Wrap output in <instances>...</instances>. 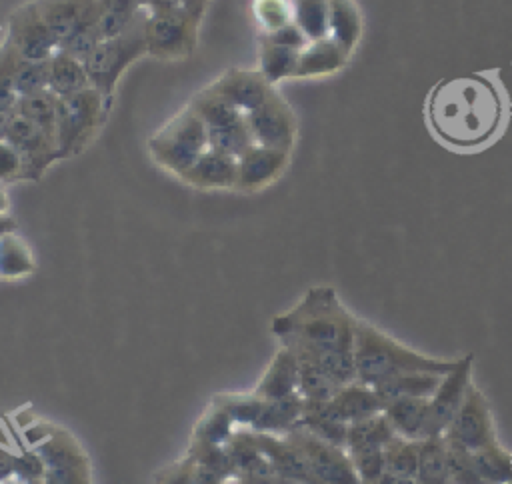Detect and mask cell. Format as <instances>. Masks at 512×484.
Segmentation results:
<instances>
[{
  "instance_id": "8fae6325",
  "label": "cell",
  "mask_w": 512,
  "mask_h": 484,
  "mask_svg": "<svg viewBox=\"0 0 512 484\" xmlns=\"http://www.w3.org/2000/svg\"><path fill=\"white\" fill-rule=\"evenodd\" d=\"M286 436L304 454L316 484H362L346 448L314 436L300 424Z\"/></svg>"
},
{
  "instance_id": "ac0fdd59",
  "label": "cell",
  "mask_w": 512,
  "mask_h": 484,
  "mask_svg": "<svg viewBox=\"0 0 512 484\" xmlns=\"http://www.w3.org/2000/svg\"><path fill=\"white\" fill-rule=\"evenodd\" d=\"M208 88L226 98L244 114L260 106L274 90V86L260 74V70L246 68H228Z\"/></svg>"
},
{
  "instance_id": "ab89813d",
  "label": "cell",
  "mask_w": 512,
  "mask_h": 484,
  "mask_svg": "<svg viewBox=\"0 0 512 484\" xmlns=\"http://www.w3.org/2000/svg\"><path fill=\"white\" fill-rule=\"evenodd\" d=\"M420 442L418 440H406V438H400V436L390 440L384 448V474L402 476V478H416Z\"/></svg>"
},
{
  "instance_id": "5bb4252c",
  "label": "cell",
  "mask_w": 512,
  "mask_h": 484,
  "mask_svg": "<svg viewBox=\"0 0 512 484\" xmlns=\"http://www.w3.org/2000/svg\"><path fill=\"white\" fill-rule=\"evenodd\" d=\"M6 40L28 62L50 60L58 52V40L38 14L34 0L22 4L8 16Z\"/></svg>"
},
{
  "instance_id": "44dd1931",
  "label": "cell",
  "mask_w": 512,
  "mask_h": 484,
  "mask_svg": "<svg viewBox=\"0 0 512 484\" xmlns=\"http://www.w3.org/2000/svg\"><path fill=\"white\" fill-rule=\"evenodd\" d=\"M236 174V158L206 148L178 178L198 190H228L236 188Z\"/></svg>"
},
{
  "instance_id": "d4e9b609",
  "label": "cell",
  "mask_w": 512,
  "mask_h": 484,
  "mask_svg": "<svg viewBox=\"0 0 512 484\" xmlns=\"http://www.w3.org/2000/svg\"><path fill=\"white\" fill-rule=\"evenodd\" d=\"M386 418L394 432L406 440L428 438V398L420 396H398L386 402Z\"/></svg>"
},
{
  "instance_id": "ba28073f",
  "label": "cell",
  "mask_w": 512,
  "mask_h": 484,
  "mask_svg": "<svg viewBox=\"0 0 512 484\" xmlns=\"http://www.w3.org/2000/svg\"><path fill=\"white\" fill-rule=\"evenodd\" d=\"M398 434L384 412L348 424L344 448L362 480L368 484L384 474V448Z\"/></svg>"
},
{
  "instance_id": "cb8c5ba5",
  "label": "cell",
  "mask_w": 512,
  "mask_h": 484,
  "mask_svg": "<svg viewBox=\"0 0 512 484\" xmlns=\"http://www.w3.org/2000/svg\"><path fill=\"white\" fill-rule=\"evenodd\" d=\"M298 372H300L298 356L288 346L280 344V348L274 352L272 360L268 362L264 374L256 382L254 392L264 400L298 394Z\"/></svg>"
},
{
  "instance_id": "5b68a950",
  "label": "cell",
  "mask_w": 512,
  "mask_h": 484,
  "mask_svg": "<svg viewBox=\"0 0 512 484\" xmlns=\"http://www.w3.org/2000/svg\"><path fill=\"white\" fill-rule=\"evenodd\" d=\"M206 148L208 128L188 104L148 140L152 160L174 176H180Z\"/></svg>"
},
{
  "instance_id": "484cf974",
  "label": "cell",
  "mask_w": 512,
  "mask_h": 484,
  "mask_svg": "<svg viewBox=\"0 0 512 484\" xmlns=\"http://www.w3.org/2000/svg\"><path fill=\"white\" fill-rule=\"evenodd\" d=\"M348 60H350V54L330 36L322 40H314L300 52L294 78L328 76L338 72Z\"/></svg>"
},
{
  "instance_id": "7c38bea8",
  "label": "cell",
  "mask_w": 512,
  "mask_h": 484,
  "mask_svg": "<svg viewBox=\"0 0 512 484\" xmlns=\"http://www.w3.org/2000/svg\"><path fill=\"white\" fill-rule=\"evenodd\" d=\"M246 122L256 144L292 152L298 134V120L276 88L260 106L246 114Z\"/></svg>"
},
{
  "instance_id": "3957f363",
  "label": "cell",
  "mask_w": 512,
  "mask_h": 484,
  "mask_svg": "<svg viewBox=\"0 0 512 484\" xmlns=\"http://www.w3.org/2000/svg\"><path fill=\"white\" fill-rule=\"evenodd\" d=\"M352 356L356 380L372 388L412 372L444 376L458 362V358H438L418 352L362 318L356 324Z\"/></svg>"
},
{
  "instance_id": "7402d4cb",
  "label": "cell",
  "mask_w": 512,
  "mask_h": 484,
  "mask_svg": "<svg viewBox=\"0 0 512 484\" xmlns=\"http://www.w3.org/2000/svg\"><path fill=\"white\" fill-rule=\"evenodd\" d=\"M38 14L58 40H66L78 26L100 12V0H34Z\"/></svg>"
},
{
  "instance_id": "816d5d0a",
  "label": "cell",
  "mask_w": 512,
  "mask_h": 484,
  "mask_svg": "<svg viewBox=\"0 0 512 484\" xmlns=\"http://www.w3.org/2000/svg\"><path fill=\"white\" fill-rule=\"evenodd\" d=\"M140 4L146 12H162V10H172L182 6L180 0H140Z\"/></svg>"
},
{
  "instance_id": "b9f144b4",
  "label": "cell",
  "mask_w": 512,
  "mask_h": 484,
  "mask_svg": "<svg viewBox=\"0 0 512 484\" xmlns=\"http://www.w3.org/2000/svg\"><path fill=\"white\" fill-rule=\"evenodd\" d=\"M56 106L58 96H54L50 90H44L30 96H18L14 104V114L28 118L56 134Z\"/></svg>"
},
{
  "instance_id": "f5cc1de1",
  "label": "cell",
  "mask_w": 512,
  "mask_h": 484,
  "mask_svg": "<svg viewBox=\"0 0 512 484\" xmlns=\"http://www.w3.org/2000/svg\"><path fill=\"white\" fill-rule=\"evenodd\" d=\"M368 484H418L416 478H402V476H392V474H382L376 480Z\"/></svg>"
},
{
  "instance_id": "4316f807",
  "label": "cell",
  "mask_w": 512,
  "mask_h": 484,
  "mask_svg": "<svg viewBox=\"0 0 512 484\" xmlns=\"http://www.w3.org/2000/svg\"><path fill=\"white\" fill-rule=\"evenodd\" d=\"M302 410H304V400L300 394L264 400L260 416L252 426V430L266 432V434H288L292 428L300 424Z\"/></svg>"
},
{
  "instance_id": "83f0119b",
  "label": "cell",
  "mask_w": 512,
  "mask_h": 484,
  "mask_svg": "<svg viewBox=\"0 0 512 484\" xmlns=\"http://www.w3.org/2000/svg\"><path fill=\"white\" fill-rule=\"evenodd\" d=\"M90 86L84 62L78 58H72L68 54L56 52L50 58V80H48V90L62 98V96H72L76 92H82Z\"/></svg>"
},
{
  "instance_id": "e0dca14e",
  "label": "cell",
  "mask_w": 512,
  "mask_h": 484,
  "mask_svg": "<svg viewBox=\"0 0 512 484\" xmlns=\"http://www.w3.org/2000/svg\"><path fill=\"white\" fill-rule=\"evenodd\" d=\"M290 152L254 144L240 158H236L238 174L236 188L240 192H258L274 184L286 170Z\"/></svg>"
},
{
  "instance_id": "d6a6232c",
  "label": "cell",
  "mask_w": 512,
  "mask_h": 484,
  "mask_svg": "<svg viewBox=\"0 0 512 484\" xmlns=\"http://www.w3.org/2000/svg\"><path fill=\"white\" fill-rule=\"evenodd\" d=\"M36 270L34 254L28 242L10 232L0 238V280H18Z\"/></svg>"
},
{
  "instance_id": "ffe728a7",
  "label": "cell",
  "mask_w": 512,
  "mask_h": 484,
  "mask_svg": "<svg viewBox=\"0 0 512 484\" xmlns=\"http://www.w3.org/2000/svg\"><path fill=\"white\" fill-rule=\"evenodd\" d=\"M252 436L258 444V448L264 452V456L274 466L276 474L284 482L316 484L304 454L298 450V446L286 434H266V432L252 430Z\"/></svg>"
},
{
  "instance_id": "1f68e13d",
  "label": "cell",
  "mask_w": 512,
  "mask_h": 484,
  "mask_svg": "<svg viewBox=\"0 0 512 484\" xmlns=\"http://www.w3.org/2000/svg\"><path fill=\"white\" fill-rule=\"evenodd\" d=\"M188 106L200 116L206 128H222L246 118L244 112H240L236 106H232L226 98H222L208 86L196 92L188 102Z\"/></svg>"
},
{
  "instance_id": "603a6c76",
  "label": "cell",
  "mask_w": 512,
  "mask_h": 484,
  "mask_svg": "<svg viewBox=\"0 0 512 484\" xmlns=\"http://www.w3.org/2000/svg\"><path fill=\"white\" fill-rule=\"evenodd\" d=\"M330 412L344 424L372 418L386 408V400L372 388L358 380L344 384L330 400H326Z\"/></svg>"
},
{
  "instance_id": "836d02e7",
  "label": "cell",
  "mask_w": 512,
  "mask_h": 484,
  "mask_svg": "<svg viewBox=\"0 0 512 484\" xmlns=\"http://www.w3.org/2000/svg\"><path fill=\"white\" fill-rule=\"evenodd\" d=\"M300 426H304L308 432H312L314 436L332 442L336 446L344 448L346 442V432H348V424H344L342 420H338L326 402H310L304 400V410H302V420Z\"/></svg>"
},
{
  "instance_id": "7bdbcfd3",
  "label": "cell",
  "mask_w": 512,
  "mask_h": 484,
  "mask_svg": "<svg viewBox=\"0 0 512 484\" xmlns=\"http://www.w3.org/2000/svg\"><path fill=\"white\" fill-rule=\"evenodd\" d=\"M142 10L140 0H100V28L104 38L122 34Z\"/></svg>"
},
{
  "instance_id": "9f6ffc18",
  "label": "cell",
  "mask_w": 512,
  "mask_h": 484,
  "mask_svg": "<svg viewBox=\"0 0 512 484\" xmlns=\"http://www.w3.org/2000/svg\"><path fill=\"white\" fill-rule=\"evenodd\" d=\"M0 484H24V482L18 480V478H14V476H8V478H2Z\"/></svg>"
},
{
  "instance_id": "11a10c76",
  "label": "cell",
  "mask_w": 512,
  "mask_h": 484,
  "mask_svg": "<svg viewBox=\"0 0 512 484\" xmlns=\"http://www.w3.org/2000/svg\"><path fill=\"white\" fill-rule=\"evenodd\" d=\"M8 206H10L8 194H6V190H4V184H0V214H6V212H8Z\"/></svg>"
},
{
  "instance_id": "680465c9",
  "label": "cell",
  "mask_w": 512,
  "mask_h": 484,
  "mask_svg": "<svg viewBox=\"0 0 512 484\" xmlns=\"http://www.w3.org/2000/svg\"><path fill=\"white\" fill-rule=\"evenodd\" d=\"M268 484H290V482H284V480H278V482H268Z\"/></svg>"
},
{
  "instance_id": "6f0895ef",
  "label": "cell",
  "mask_w": 512,
  "mask_h": 484,
  "mask_svg": "<svg viewBox=\"0 0 512 484\" xmlns=\"http://www.w3.org/2000/svg\"><path fill=\"white\" fill-rule=\"evenodd\" d=\"M226 484H248V482H244V480H240V478H230Z\"/></svg>"
},
{
  "instance_id": "e575fe53",
  "label": "cell",
  "mask_w": 512,
  "mask_h": 484,
  "mask_svg": "<svg viewBox=\"0 0 512 484\" xmlns=\"http://www.w3.org/2000/svg\"><path fill=\"white\" fill-rule=\"evenodd\" d=\"M294 24L302 30L308 42L330 36V6L328 0H290Z\"/></svg>"
},
{
  "instance_id": "4dcf8cb0",
  "label": "cell",
  "mask_w": 512,
  "mask_h": 484,
  "mask_svg": "<svg viewBox=\"0 0 512 484\" xmlns=\"http://www.w3.org/2000/svg\"><path fill=\"white\" fill-rule=\"evenodd\" d=\"M416 480L418 484H452L448 448L442 436L420 442Z\"/></svg>"
},
{
  "instance_id": "f546056e",
  "label": "cell",
  "mask_w": 512,
  "mask_h": 484,
  "mask_svg": "<svg viewBox=\"0 0 512 484\" xmlns=\"http://www.w3.org/2000/svg\"><path fill=\"white\" fill-rule=\"evenodd\" d=\"M298 56H300L298 50L278 44L272 38L262 34L260 54H258V70L272 86H276L284 78H294Z\"/></svg>"
},
{
  "instance_id": "681fc988",
  "label": "cell",
  "mask_w": 512,
  "mask_h": 484,
  "mask_svg": "<svg viewBox=\"0 0 512 484\" xmlns=\"http://www.w3.org/2000/svg\"><path fill=\"white\" fill-rule=\"evenodd\" d=\"M196 460L186 452L182 458L174 460L162 468L156 476V484H194Z\"/></svg>"
},
{
  "instance_id": "4fadbf2b",
  "label": "cell",
  "mask_w": 512,
  "mask_h": 484,
  "mask_svg": "<svg viewBox=\"0 0 512 484\" xmlns=\"http://www.w3.org/2000/svg\"><path fill=\"white\" fill-rule=\"evenodd\" d=\"M4 140L20 152L26 166V180H38L60 160L56 134L18 114L12 116Z\"/></svg>"
},
{
  "instance_id": "52a82bcc",
  "label": "cell",
  "mask_w": 512,
  "mask_h": 484,
  "mask_svg": "<svg viewBox=\"0 0 512 484\" xmlns=\"http://www.w3.org/2000/svg\"><path fill=\"white\" fill-rule=\"evenodd\" d=\"M200 22L184 6L148 12L144 24L148 54L156 60H184L192 56L198 44Z\"/></svg>"
},
{
  "instance_id": "d590c367",
  "label": "cell",
  "mask_w": 512,
  "mask_h": 484,
  "mask_svg": "<svg viewBox=\"0 0 512 484\" xmlns=\"http://www.w3.org/2000/svg\"><path fill=\"white\" fill-rule=\"evenodd\" d=\"M300 362V372H298V394L302 400L310 402H326L330 400L342 384H338L322 366L316 362L298 358Z\"/></svg>"
},
{
  "instance_id": "ee69618b",
  "label": "cell",
  "mask_w": 512,
  "mask_h": 484,
  "mask_svg": "<svg viewBox=\"0 0 512 484\" xmlns=\"http://www.w3.org/2000/svg\"><path fill=\"white\" fill-rule=\"evenodd\" d=\"M102 40H104V34L100 28V12H98L92 18H88L82 26H78L66 40H62L58 46V52L84 62V58H88L100 46Z\"/></svg>"
},
{
  "instance_id": "9a60e30c",
  "label": "cell",
  "mask_w": 512,
  "mask_h": 484,
  "mask_svg": "<svg viewBox=\"0 0 512 484\" xmlns=\"http://www.w3.org/2000/svg\"><path fill=\"white\" fill-rule=\"evenodd\" d=\"M472 370L474 356L466 354L458 358L456 366L448 374L442 376L438 388L428 398V438L444 436L472 384Z\"/></svg>"
},
{
  "instance_id": "91938a15",
  "label": "cell",
  "mask_w": 512,
  "mask_h": 484,
  "mask_svg": "<svg viewBox=\"0 0 512 484\" xmlns=\"http://www.w3.org/2000/svg\"><path fill=\"white\" fill-rule=\"evenodd\" d=\"M508 484H512V482H508Z\"/></svg>"
},
{
  "instance_id": "f6af8a7d",
  "label": "cell",
  "mask_w": 512,
  "mask_h": 484,
  "mask_svg": "<svg viewBox=\"0 0 512 484\" xmlns=\"http://www.w3.org/2000/svg\"><path fill=\"white\" fill-rule=\"evenodd\" d=\"M50 60L28 62L20 60L14 70V92L16 96H30L48 90Z\"/></svg>"
},
{
  "instance_id": "6da1fadb",
  "label": "cell",
  "mask_w": 512,
  "mask_h": 484,
  "mask_svg": "<svg viewBox=\"0 0 512 484\" xmlns=\"http://www.w3.org/2000/svg\"><path fill=\"white\" fill-rule=\"evenodd\" d=\"M354 316L332 286H312L286 312L272 318L270 330L298 358L316 362L338 384L356 380Z\"/></svg>"
},
{
  "instance_id": "7a4b0ae2",
  "label": "cell",
  "mask_w": 512,
  "mask_h": 484,
  "mask_svg": "<svg viewBox=\"0 0 512 484\" xmlns=\"http://www.w3.org/2000/svg\"><path fill=\"white\" fill-rule=\"evenodd\" d=\"M430 128L442 142L476 148L488 142L504 114L502 94L484 76H464L438 84L426 104Z\"/></svg>"
},
{
  "instance_id": "74e56055",
  "label": "cell",
  "mask_w": 512,
  "mask_h": 484,
  "mask_svg": "<svg viewBox=\"0 0 512 484\" xmlns=\"http://www.w3.org/2000/svg\"><path fill=\"white\" fill-rule=\"evenodd\" d=\"M442 376L440 374H428V372H412V374H402L396 376L374 390L388 402L398 396H420V398H430L434 390L438 388Z\"/></svg>"
},
{
  "instance_id": "bcb514c9",
  "label": "cell",
  "mask_w": 512,
  "mask_h": 484,
  "mask_svg": "<svg viewBox=\"0 0 512 484\" xmlns=\"http://www.w3.org/2000/svg\"><path fill=\"white\" fill-rule=\"evenodd\" d=\"M252 12L262 32H276L294 22L290 0H252Z\"/></svg>"
},
{
  "instance_id": "f35d334b",
  "label": "cell",
  "mask_w": 512,
  "mask_h": 484,
  "mask_svg": "<svg viewBox=\"0 0 512 484\" xmlns=\"http://www.w3.org/2000/svg\"><path fill=\"white\" fill-rule=\"evenodd\" d=\"M214 404H218L236 426L252 430L256 424L264 398H260L254 390L250 392H222L212 398Z\"/></svg>"
},
{
  "instance_id": "db71d44e",
  "label": "cell",
  "mask_w": 512,
  "mask_h": 484,
  "mask_svg": "<svg viewBox=\"0 0 512 484\" xmlns=\"http://www.w3.org/2000/svg\"><path fill=\"white\" fill-rule=\"evenodd\" d=\"M16 228H18V224H16V220L12 216L0 214V238L10 234V232H16Z\"/></svg>"
},
{
  "instance_id": "7dc6e473",
  "label": "cell",
  "mask_w": 512,
  "mask_h": 484,
  "mask_svg": "<svg viewBox=\"0 0 512 484\" xmlns=\"http://www.w3.org/2000/svg\"><path fill=\"white\" fill-rule=\"evenodd\" d=\"M10 474L24 484L34 482L44 476V462L38 452H22V454H12L10 456Z\"/></svg>"
},
{
  "instance_id": "d6986e66",
  "label": "cell",
  "mask_w": 512,
  "mask_h": 484,
  "mask_svg": "<svg viewBox=\"0 0 512 484\" xmlns=\"http://www.w3.org/2000/svg\"><path fill=\"white\" fill-rule=\"evenodd\" d=\"M226 450L230 456L232 478H240L248 484H268L282 480L270 460L258 448L252 430H236L234 436L226 442Z\"/></svg>"
},
{
  "instance_id": "9c48e42d",
  "label": "cell",
  "mask_w": 512,
  "mask_h": 484,
  "mask_svg": "<svg viewBox=\"0 0 512 484\" xmlns=\"http://www.w3.org/2000/svg\"><path fill=\"white\" fill-rule=\"evenodd\" d=\"M442 438L446 444L468 452L498 444L490 402L474 382L470 384L460 410L456 412Z\"/></svg>"
},
{
  "instance_id": "f1b7e54d",
  "label": "cell",
  "mask_w": 512,
  "mask_h": 484,
  "mask_svg": "<svg viewBox=\"0 0 512 484\" xmlns=\"http://www.w3.org/2000/svg\"><path fill=\"white\" fill-rule=\"evenodd\" d=\"M330 38L336 40L350 56L362 36V14L354 0H328Z\"/></svg>"
},
{
  "instance_id": "8992f818",
  "label": "cell",
  "mask_w": 512,
  "mask_h": 484,
  "mask_svg": "<svg viewBox=\"0 0 512 484\" xmlns=\"http://www.w3.org/2000/svg\"><path fill=\"white\" fill-rule=\"evenodd\" d=\"M110 106L112 100L94 88L58 98L56 140L60 158L76 156L90 144L100 126H104Z\"/></svg>"
},
{
  "instance_id": "f907efd6",
  "label": "cell",
  "mask_w": 512,
  "mask_h": 484,
  "mask_svg": "<svg viewBox=\"0 0 512 484\" xmlns=\"http://www.w3.org/2000/svg\"><path fill=\"white\" fill-rule=\"evenodd\" d=\"M230 480V476H226L224 472L198 464L196 462V474H194V484H226Z\"/></svg>"
},
{
  "instance_id": "60d3db41",
  "label": "cell",
  "mask_w": 512,
  "mask_h": 484,
  "mask_svg": "<svg viewBox=\"0 0 512 484\" xmlns=\"http://www.w3.org/2000/svg\"><path fill=\"white\" fill-rule=\"evenodd\" d=\"M254 144L256 142L248 128L246 118L236 124H230V126L208 128V148H214L232 158H240Z\"/></svg>"
},
{
  "instance_id": "277c9868",
  "label": "cell",
  "mask_w": 512,
  "mask_h": 484,
  "mask_svg": "<svg viewBox=\"0 0 512 484\" xmlns=\"http://www.w3.org/2000/svg\"><path fill=\"white\" fill-rule=\"evenodd\" d=\"M146 16L148 12L142 10L138 18L122 34L104 38L100 46L88 58H84V68H86L90 86L108 100H112L116 84L120 76L128 70V66L134 64L144 54H148L146 32H144Z\"/></svg>"
},
{
  "instance_id": "8d00e7d4",
  "label": "cell",
  "mask_w": 512,
  "mask_h": 484,
  "mask_svg": "<svg viewBox=\"0 0 512 484\" xmlns=\"http://www.w3.org/2000/svg\"><path fill=\"white\" fill-rule=\"evenodd\" d=\"M234 432H236V424L232 422V418L218 404L212 402L204 410V414L198 418L190 442L224 446L234 436Z\"/></svg>"
},
{
  "instance_id": "2e32d148",
  "label": "cell",
  "mask_w": 512,
  "mask_h": 484,
  "mask_svg": "<svg viewBox=\"0 0 512 484\" xmlns=\"http://www.w3.org/2000/svg\"><path fill=\"white\" fill-rule=\"evenodd\" d=\"M36 452L44 476L28 484H90V462L72 436H52Z\"/></svg>"
},
{
  "instance_id": "c3c4849f",
  "label": "cell",
  "mask_w": 512,
  "mask_h": 484,
  "mask_svg": "<svg viewBox=\"0 0 512 484\" xmlns=\"http://www.w3.org/2000/svg\"><path fill=\"white\" fill-rule=\"evenodd\" d=\"M26 180V166L20 156V152L8 144L6 140H0V184Z\"/></svg>"
},
{
  "instance_id": "30bf717a",
  "label": "cell",
  "mask_w": 512,
  "mask_h": 484,
  "mask_svg": "<svg viewBox=\"0 0 512 484\" xmlns=\"http://www.w3.org/2000/svg\"><path fill=\"white\" fill-rule=\"evenodd\" d=\"M446 442V440H444ZM452 484H508L512 482V452L500 442L480 448L462 450L446 444Z\"/></svg>"
}]
</instances>
